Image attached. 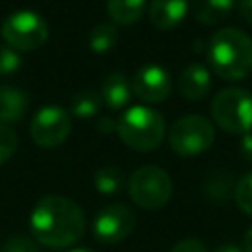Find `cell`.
Instances as JSON below:
<instances>
[{"label":"cell","instance_id":"6da1fadb","mask_svg":"<svg viewBox=\"0 0 252 252\" xmlns=\"http://www.w3.org/2000/svg\"><path fill=\"white\" fill-rule=\"evenodd\" d=\"M30 230L35 242L43 246L67 248L85 232L83 209L67 197L45 195L35 203L30 215Z\"/></svg>","mask_w":252,"mask_h":252},{"label":"cell","instance_id":"7a4b0ae2","mask_svg":"<svg viewBox=\"0 0 252 252\" xmlns=\"http://www.w3.org/2000/svg\"><path fill=\"white\" fill-rule=\"evenodd\" d=\"M207 59L215 75L220 79H246L252 73V39L236 28H222L209 39Z\"/></svg>","mask_w":252,"mask_h":252},{"label":"cell","instance_id":"3957f363","mask_svg":"<svg viewBox=\"0 0 252 252\" xmlns=\"http://www.w3.org/2000/svg\"><path fill=\"white\" fill-rule=\"evenodd\" d=\"M116 134L128 148L152 152L165 136V120L150 106H132L116 120Z\"/></svg>","mask_w":252,"mask_h":252},{"label":"cell","instance_id":"277c9868","mask_svg":"<svg viewBox=\"0 0 252 252\" xmlns=\"http://www.w3.org/2000/svg\"><path fill=\"white\" fill-rule=\"evenodd\" d=\"M211 114L228 134L244 136L252 132V93L240 87L222 89L211 102Z\"/></svg>","mask_w":252,"mask_h":252},{"label":"cell","instance_id":"5b68a950","mask_svg":"<svg viewBox=\"0 0 252 252\" xmlns=\"http://www.w3.org/2000/svg\"><path fill=\"white\" fill-rule=\"evenodd\" d=\"M0 35L4 43L16 51H33L47 41L49 28L47 22L37 12L18 10L2 22Z\"/></svg>","mask_w":252,"mask_h":252},{"label":"cell","instance_id":"8992f818","mask_svg":"<svg viewBox=\"0 0 252 252\" xmlns=\"http://www.w3.org/2000/svg\"><path fill=\"white\" fill-rule=\"evenodd\" d=\"M130 199L148 211L161 209L173 195V181L169 173L156 165H144L136 169L128 179Z\"/></svg>","mask_w":252,"mask_h":252},{"label":"cell","instance_id":"52a82bcc","mask_svg":"<svg viewBox=\"0 0 252 252\" xmlns=\"http://www.w3.org/2000/svg\"><path fill=\"white\" fill-rule=\"evenodd\" d=\"M169 146L177 156L193 158L207 152L215 142L213 124L201 114H187L173 122L167 134Z\"/></svg>","mask_w":252,"mask_h":252},{"label":"cell","instance_id":"ba28073f","mask_svg":"<svg viewBox=\"0 0 252 252\" xmlns=\"http://www.w3.org/2000/svg\"><path fill=\"white\" fill-rule=\"evenodd\" d=\"M134 226H136L134 211L122 203H112L100 209L93 219V236L100 244L112 246L122 242L126 236H130Z\"/></svg>","mask_w":252,"mask_h":252},{"label":"cell","instance_id":"9c48e42d","mask_svg":"<svg viewBox=\"0 0 252 252\" xmlns=\"http://www.w3.org/2000/svg\"><path fill=\"white\" fill-rule=\"evenodd\" d=\"M71 114L61 106H43L35 112L30 134L32 140L41 148H57L71 134Z\"/></svg>","mask_w":252,"mask_h":252},{"label":"cell","instance_id":"30bf717a","mask_svg":"<svg viewBox=\"0 0 252 252\" xmlns=\"http://www.w3.org/2000/svg\"><path fill=\"white\" fill-rule=\"evenodd\" d=\"M171 77L159 65H144L132 77V93L148 104H159L171 94Z\"/></svg>","mask_w":252,"mask_h":252},{"label":"cell","instance_id":"8fae6325","mask_svg":"<svg viewBox=\"0 0 252 252\" xmlns=\"http://www.w3.org/2000/svg\"><path fill=\"white\" fill-rule=\"evenodd\" d=\"M177 89L183 94V98L197 102L207 96L211 91V71L201 65V63H191L187 65L177 79Z\"/></svg>","mask_w":252,"mask_h":252},{"label":"cell","instance_id":"7c38bea8","mask_svg":"<svg viewBox=\"0 0 252 252\" xmlns=\"http://www.w3.org/2000/svg\"><path fill=\"white\" fill-rule=\"evenodd\" d=\"M189 10V0H152L148 6V18L158 30L177 28Z\"/></svg>","mask_w":252,"mask_h":252},{"label":"cell","instance_id":"4fadbf2b","mask_svg":"<svg viewBox=\"0 0 252 252\" xmlns=\"http://www.w3.org/2000/svg\"><path fill=\"white\" fill-rule=\"evenodd\" d=\"M132 81L122 71H110L100 85V98L110 110H120L130 102Z\"/></svg>","mask_w":252,"mask_h":252},{"label":"cell","instance_id":"5bb4252c","mask_svg":"<svg viewBox=\"0 0 252 252\" xmlns=\"http://www.w3.org/2000/svg\"><path fill=\"white\" fill-rule=\"evenodd\" d=\"M28 110V96L12 85H0V124L8 126L20 122Z\"/></svg>","mask_w":252,"mask_h":252},{"label":"cell","instance_id":"9a60e30c","mask_svg":"<svg viewBox=\"0 0 252 252\" xmlns=\"http://www.w3.org/2000/svg\"><path fill=\"white\" fill-rule=\"evenodd\" d=\"M236 2L238 0H191V10L201 24L215 26L230 16Z\"/></svg>","mask_w":252,"mask_h":252},{"label":"cell","instance_id":"2e32d148","mask_svg":"<svg viewBox=\"0 0 252 252\" xmlns=\"http://www.w3.org/2000/svg\"><path fill=\"white\" fill-rule=\"evenodd\" d=\"M106 10L116 26H134L146 10V0H106Z\"/></svg>","mask_w":252,"mask_h":252},{"label":"cell","instance_id":"e0dca14e","mask_svg":"<svg viewBox=\"0 0 252 252\" xmlns=\"http://www.w3.org/2000/svg\"><path fill=\"white\" fill-rule=\"evenodd\" d=\"M100 106H102L100 94L96 91H93V89H83V91L73 94V98H71V112L69 114L79 118V120H91L93 116L98 114Z\"/></svg>","mask_w":252,"mask_h":252},{"label":"cell","instance_id":"ac0fdd59","mask_svg":"<svg viewBox=\"0 0 252 252\" xmlns=\"http://www.w3.org/2000/svg\"><path fill=\"white\" fill-rule=\"evenodd\" d=\"M93 185L100 195H116L124 189L126 179L120 167L116 165H102L93 175Z\"/></svg>","mask_w":252,"mask_h":252},{"label":"cell","instance_id":"d6986e66","mask_svg":"<svg viewBox=\"0 0 252 252\" xmlns=\"http://www.w3.org/2000/svg\"><path fill=\"white\" fill-rule=\"evenodd\" d=\"M116 43H118V28L112 20L96 24L89 33V49L94 53H106Z\"/></svg>","mask_w":252,"mask_h":252},{"label":"cell","instance_id":"ffe728a7","mask_svg":"<svg viewBox=\"0 0 252 252\" xmlns=\"http://www.w3.org/2000/svg\"><path fill=\"white\" fill-rule=\"evenodd\" d=\"M234 201L238 205V209L252 217V171L246 173L238 183H236V189H234Z\"/></svg>","mask_w":252,"mask_h":252},{"label":"cell","instance_id":"44dd1931","mask_svg":"<svg viewBox=\"0 0 252 252\" xmlns=\"http://www.w3.org/2000/svg\"><path fill=\"white\" fill-rule=\"evenodd\" d=\"M20 67H22L20 51L8 45H0V75H14L20 71Z\"/></svg>","mask_w":252,"mask_h":252},{"label":"cell","instance_id":"7402d4cb","mask_svg":"<svg viewBox=\"0 0 252 252\" xmlns=\"http://www.w3.org/2000/svg\"><path fill=\"white\" fill-rule=\"evenodd\" d=\"M18 150V136L12 128L0 124V165L6 163Z\"/></svg>","mask_w":252,"mask_h":252},{"label":"cell","instance_id":"603a6c76","mask_svg":"<svg viewBox=\"0 0 252 252\" xmlns=\"http://www.w3.org/2000/svg\"><path fill=\"white\" fill-rule=\"evenodd\" d=\"M0 252H39V244L35 242V238L16 234V236H10L8 240H4Z\"/></svg>","mask_w":252,"mask_h":252},{"label":"cell","instance_id":"cb8c5ba5","mask_svg":"<svg viewBox=\"0 0 252 252\" xmlns=\"http://www.w3.org/2000/svg\"><path fill=\"white\" fill-rule=\"evenodd\" d=\"M169 252H209V250L199 238H183L177 244H173Z\"/></svg>","mask_w":252,"mask_h":252},{"label":"cell","instance_id":"d4e9b609","mask_svg":"<svg viewBox=\"0 0 252 252\" xmlns=\"http://www.w3.org/2000/svg\"><path fill=\"white\" fill-rule=\"evenodd\" d=\"M236 12H238L240 20H244L246 24L252 26V0H238L236 2Z\"/></svg>","mask_w":252,"mask_h":252},{"label":"cell","instance_id":"484cf974","mask_svg":"<svg viewBox=\"0 0 252 252\" xmlns=\"http://www.w3.org/2000/svg\"><path fill=\"white\" fill-rule=\"evenodd\" d=\"M240 154H242L244 159L252 161V132H246L240 138Z\"/></svg>","mask_w":252,"mask_h":252},{"label":"cell","instance_id":"4316f807","mask_svg":"<svg viewBox=\"0 0 252 252\" xmlns=\"http://www.w3.org/2000/svg\"><path fill=\"white\" fill-rule=\"evenodd\" d=\"M96 128L100 134H110V132H116V122L108 116H102L98 122H96Z\"/></svg>","mask_w":252,"mask_h":252},{"label":"cell","instance_id":"83f0119b","mask_svg":"<svg viewBox=\"0 0 252 252\" xmlns=\"http://www.w3.org/2000/svg\"><path fill=\"white\" fill-rule=\"evenodd\" d=\"M213 252H244V250H242V248H238L236 244H222V246L215 248Z\"/></svg>","mask_w":252,"mask_h":252},{"label":"cell","instance_id":"f1b7e54d","mask_svg":"<svg viewBox=\"0 0 252 252\" xmlns=\"http://www.w3.org/2000/svg\"><path fill=\"white\" fill-rule=\"evenodd\" d=\"M244 252H252V226L248 228V232L244 236Z\"/></svg>","mask_w":252,"mask_h":252},{"label":"cell","instance_id":"f546056e","mask_svg":"<svg viewBox=\"0 0 252 252\" xmlns=\"http://www.w3.org/2000/svg\"><path fill=\"white\" fill-rule=\"evenodd\" d=\"M71 252H94V250H91V248H73Z\"/></svg>","mask_w":252,"mask_h":252}]
</instances>
